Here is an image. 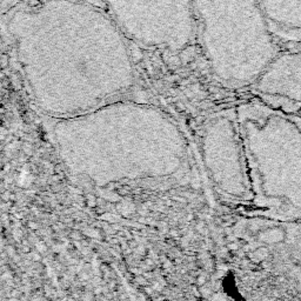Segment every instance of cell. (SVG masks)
<instances>
[{
    "label": "cell",
    "instance_id": "obj_1",
    "mask_svg": "<svg viewBox=\"0 0 301 301\" xmlns=\"http://www.w3.org/2000/svg\"><path fill=\"white\" fill-rule=\"evenodd\" d=\"M37 104L69 118L111 103L132 85L125 36L111 17L72 0H48L10 22Z\"/></svg>",
    "mask_w": 301,
    "mask_h": 301
},
{
    "label": "cell",
    "instance_id": "obj_2",
    "mask_svg": "<svg viewBox=\"0 0 301 301\" xmlns=\"http://www.w3.org/2000/svg\"><path fill=\"white\" fill-rule=\"evenodd\" d=\"M55 138L69 168L98 185L169 177L186 159L179 127L157 109L131 103H107L61 119Z\"/></svg>",
    "mask_w": 301,
    "mask_h": 301
},
{
    "label": "cell",
    "instance_id": "obj_3",
    "mask_svg": "<svg viewBox=\"0 0 301 301\" xmlns=\"http://www.w3.org/2000/svg\"><path fill=\"white\" fill-rule=\"evenodd\" d=\"M252 187L244 213L274 221L301 218V116L252 100L236 106Z\"/></svg>",
    "mask_w": 301,
    "mask_h": 301
},
{
    "label": "cell",
    "instance_id": "obj_4",
    "mask_svg": "<svg viewBox=\"0 0 301 301\" xmlns=\"http://www.w3.org/2000/svg\"><path fill=\"white\" fill-rule=\"evenodd\" d=\"M209 69L229 89L252 86L279 51L258 0H193Z\"/></svg>",
    "mask_w": 301,
    "mask_h": 301
},
{
    "label": "cell",
    "instance_id": "obj_5",
    "mask_svg": "<svg viewBox=\"0 0 301 301\" xmlns=\"http://www.w3.org/2000/svg\"><path fill=\"white\" fill-rule=\"evenodd\" d=\"M199 148L215 197L221 205L244 213L252 201V187L236 107L218 111L206 119L200 130Z\"/></svg>",
    "mask_w": 301,
    "mask_h": 301
},
{
    "label": "cell",
    "instance_id": "obj_6",
    "mask_svg": "<svg viewBox=\"0 0 301 301\" xmlns=\"http://www.w3.org/2000/svg\"><path fill=\"white\" fill-rule=\"evenodd\" d=\"M125 37L145 46L180 51L197 32L193 0H105Z\"/></svg>",
    "mask_w": 301,
    "mask_h": 301
},
{
    "label": "cell",
    "instance_id": "obj_7",
    "mask_svg": "<svg viewBox=\"0 0 301 301\" xmlns=\"http://www.w3.org/2000/svg\"><path fill=\"white\" fill-rule=\"evenodd\" d=\"M252 86L266 103L301 107V51L278 53Z\"/></svg>",
    "mask_w": 301,
    "mask_h": 301
},
{
    "label": "cell",
    "instance_id": "obj_8",
    "mask_svg": "<svg viewBox=\"0 0 301 301\" xmlns=\"http://www.w3.org/2000/svg\"><path fill=\"white\" fill-rule=\"evenodd\" d=\"M274 38L301 43V0H258Z\"/></svg>",
    "mask_w": 301,
    "mask_h": 301
},
{
    "label": "cell",
    "instance_id": "obj_9",
    "mask_svg": "<svg viewBox=\"0 0 301 301\" xmlns=\"http://www.w3.org/2000/svg\"><path fill=\"white\" fill-rule=\"evenodd\" d=\"M20 2L22 0H0V16L8 13Z\"/></svg>",
    "mask_w": 301,
    "mask_h": 301
}]
</instances>
